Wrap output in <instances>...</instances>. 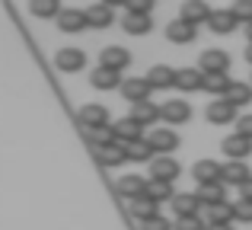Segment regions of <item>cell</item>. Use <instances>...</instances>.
I'll return each mask as SVG.
<instances>
[{"label":"cell","mask_w":252,"mask_h":230,"mask_svg":"<svg viewBox=\"0 0 252 230\" xmlns=\"http://www.w3.org/2000/svg\"><path fill=\"white\" fill-rule=\"evenodd\" d=\"M160 118L169 122V125H185L191 118V106L185 99H166L160 106Z\"/></svg>","instance_id":"cell-8"},{"label":"cell","mask_w":252,"mask_h":230,"mask_svg":"<svg viewBox=\"0 0 252 230\" xmlns=\"http://www.w3.org/2000/svg\"><path fill=\"white\" fill-rule=\"evenodd\" d=\"M246 38H249V45H252V23L246 26Z\"/></svg>","instance_id":"cell-44"},{"label":"cell","mask_w":252,"mask_h":230,"mask_svg":"<svg viewBox=\"0 0 252 230\" xmlns=\"http://www.w3.org/2000/svg\"><path fill=\"white\" fill-rule=\"evenodd\" d=\"M230 221H233V205L230 201L208 205V224H230Z\"/></svg>","instance_id":"cell-32"},{"label":"cell","mask_w":252,"mask_h":230,"mask_svg":"<svg viewBox=\"0 0 252 230\" xmlns=\"http://www.w3.org/2000/svg\"><path fill=\"white\" fill-rule=\"evenodd\" d=\"M172 230H208V221L204 218H176V227Z\"/></svg>","instance_id":"cell-39"},{"label":"cell","mask_w":252,"mask_h":230,"mask_svg":"<svg viewBox=\"0 0 252 230\" xmlns=\"http://www.w3.org/2000/svg\"><path fill=\"white\" fill-rule=\"evenodd\" d=\"M208 26L217 32V35H227V32L236 29V16L230 10H214V13H211V19H208Z\"/></svg>","instance_id":"cell-28"},{"label":"cell","mask_w":252,"mask_h":230,"mask_svg":"<svg viewBox=\"0 0 252 230\" xmlns=\"http://www.w3.org/2000/svg\"><path fill=\"white\" fill-rule=\"evenodd\" d=\"M112 19H115V13H112V3H93L90 10H86V23L96 26V29H105V26H112Z\"/></svg>","instance_id":"cell-23"},{"label":"cell","mask_w":252,"mask_h":230,"mask_svg":"<svg viewBox=\"0 0 252 230\" xmlns=\"http://www.w3.org/2000/svg\"><path fill=\"white\" fill-rule=\"evenodd\" d=\"M144 230H172V224L163 214H157V218H150V221H144Z\"/></svg>","instance_id":"cell-41"},{"label":"cell","mask_w":252,"mask_h":230,"mask_svg":"<svg viewBox=\"0 0 252 230\" xmlns=\"http://www.w3.org/2000/svg\"><path fill=\"white\" fill-rule=\"evenodd\" d=\"M122 96H125V102H131V106L147 102L150 99V83H147V77H128V80L122 83Z\"/></svg>","instance_id":"cell-6"},{"label":"cell","mask_w":252,"mask_h":230,"mask_svg":"<svg viewBox=\"0 0 252 230\" xmlns=\"http://www.w3.org/2000/svg\"><path fill=\"white\" fill-rule=\"evenodd\" d=\"M90 141H93V147H109V144H115V131H112V125H105V128H96V131H90Z\"/></svg>","instance_id":"cell-35"},{"label":"cell","mask_w":252,"mask_h":230,"mask_svg":"<svg viewBox=\"0 0 252 230\" xmlns=\"http://www.w3.org/2000/svg\"><path fill=\"white\" fill-rule=\"evenodd\" d=\"M230 13L236 16V23H252V0H236L233 6H230Z\"/></svg>","instance_id":"cell-36"},{"label":"cell","mask_w":252,"mask_h":230,"mask_svg":"<svg viewBox=\"0 0 252 230\" xmlns=\"http://www.w3.org/2000/svg\"><path fill=\"white\" fill-rule=\"evenodd\" d=\"M236 134H243L246 141H252V115H240V118H236Z\"/></svg>","instance_id":"cell-40"},{"label":"cell","mask_w":252,"mask_h":230,"mask_svg":"<svg viewBox=\"0 0 252 230\" xmlns=\"http://www.w3.org/2000/svg\"><path fill=\"white\" fill-rule=\"evenodd\" d=\"M96 160L102 163L105 169H112V166H122V163L128 160V150H125L122 144H109V147H99V150H96Z\"/></svg>","instance_id":"cell-22"},{"label":"cell","mask_w":252,"mask_h":230,"mask_svg":"<svg viewBox=\"0 0 252 230\" xmlns=\"http://www.w3.org/2000/svg\"><path fill=\"white\" fill-rule=\"evenodd\" d=\"M179 173H182V166H179L176 157H154V163H150V179L157 182H169L179 179Z\"/></svg>","instance_id":"cell-2"},{"label":"cell","mask_w":252,"mask_h":230,"mask_svg":"<svg viewBox=\"0 0 252 230\" xmlns=\"http://www.w3.org/2000/svg\"><path fill=\"white\" fill-rule=\"evenodd\" d=\"M122 3L134 16H150V10H154V0H122Z\"/></svg>","instance_id":"cell-38"},{"label":"cell","mask_w":252,"mask_h":230,"mask_svg":"<svg viewBox=\"0 0 252 230\" xmlns=\"http://www.w3.org/2000/svg\"><path fill=\"white\" fill-rule=\"evenodd\" d=\"M131 122H137V125H141V128H144V125H154L157 122V118H160V109H157V102H137V106H131Z\"/></svg>","instance_id":"cell-24"},{"label":"cell","mask_w":252,"mask_h":230,"mask_svg":"<svg viewBox=\"0 0 252 230\" xmlns=\"http://www.w3.org/2000/svg\"><path fill=\"white\" fill-rule=\"evenodd\" d=\"M112 131H115V144H122V147H128V144L141 141V125H137V122H131L128 115H125V118H118V122L112 125Z\"/></svg>","instance_id":"cell-14"},{"label":"cell","mask_w":252,"mask_h":230,"mask_svg":"<svg viewBox=\"0 0 252 230\" xmlns=\"http://www.w3.org/2000/svg\"><path fill=\"white\" fill-rule=\"evenodd\" d=\"M230 67V55L223 48H204L198 58V70L201 74H227Z\"/></svg>","instance_id":"cell-1"},{"label":"cell","mask_w":252,"mask_h":230,"mask_svg":"<svg viewBox=\"0 0 252 230\" xmlns=\"http://www.w3.org/2000/svg\"><path fill=\"white\" fill-rule=\"evenodd\" d=\"M125 150H128V160H134V163H154V154H157V150L150 147L147 137H141V141L128 144Z\"/></svg>","instance_id":"cell-29"},{"label":"cell","mask_w":252,"mask_h":230,"mask_svg":"<svg viewBox=\"0 0 252 230\" xmlns=\"http://www.w3.org/2000/svg\"><path fill=\"white\" fill-rule=\"evenodd\" d=\"M230 87H233V80H230L227 74H204V87L211 96H217V99H223V96L230 93Z\"/></svg>","instance_id":"cell-26"},{"label":"cell","mask_w":252,"mask_h":230,"mask_svg":"<svg viewBox=\"0 0 252 230\" xmlns=\"http://www.w3.org/2000/svg\"><path fill=\"white\" fill-rule=\"evenodd\" d=\"M128 64H131V51L118 48V45H109V48L99 51V67H105V70H115V74H122Z\"/></svg>","instance_id":"cell-4"},{"label":"cell","mask_w":252,"mask_h":230,"mask_svg":"<svg viewBox=\"0 0 252 230\" xmlns=\"http://www.w3.org/2000/svg\"><path fill=\"white\" fill-rule=\"evenodd\" d=\"M220 150L230 157V160H246V157L252 154V141H246L243 134H236V131H233V134H227V137H223Z\"/></svg>","instance_id":"cell-13"},{"label":"cell","mask_w":252,"mask_h":230,"mask_svg":"<svg viewBox=\"0 0 252 230\" xmlns=\"http://www.w3.org/2000/svg\"><path fill=\"white\" fill-rule=\"evenodd\" d=\"M204 118H208L211 125H230V122H236V106L227 102V99H214L204 109Z\"/></svg>","instance_id":"cell-9"},{"label":"cell","mask_w":252,"mask_h":230,"mask_svg":"<svg viewBox=\"0 0 252 230\" xmlns=\"http://www.w3.org/2000/svg\"><path fill=\"white\" fill-rule=\"evenodd\" d=\"M80 125L86 131H96V128H105L109 125V109L99 106V102H90V106L80 109Z\"/></svg>","instance_id":"cell-11"},{"label":"cell","mask_w":252,"mask_h":230,"mask_svg":"<svg viewBox=\"0 0 252 230\" xmlns=\"http://www.w3.org/2000/svg\"><path fill=\"white\" fill-rule=\"evenodd\" d=\"M246 61L252 64V45H249V48H246Z\"/></svg>","instance_id":"cell-45"},{"label":"cell","mask_w":252,"mask_h":230,"mask_svg":"<svg viewBox=\"0 0 252 230\" xmlns=\"http://www.w3.org/2000/svg\"><path fill=\"white\" fill-rule=\"evenodd\" d=\"M211 13H214V10H211V6L204 3V0H185L182 10H179V19H182V23L198 26V23H208Z\"/></svg>","instance_id":"cell-10"},{"label":"cell","mask_w":252,"mask_h":230,"mask_svg":"<svg viewBox=\"0 0 252 230\" xmlns=\"http://www.w3.org/2000/svg\"><path fill=\"white\" fill-rule=\"evenodd\" d=\"M220 163L217 160H198L191 166V176L198 179V186H208V182H220Z\"/></svg>","instance_id":"cell-18"},{"label":"cell","mask_w":252,"mask_h":230,"mask_svg":"<svg viewBox=\"0 0 252 230\" xmlns=\"http://www.w3.org/2000/svg\"><path fill=\"white\" fill-rule=\"evenodd\" d=\"M208 230H233L230 224H208Z\"/></svg>","instance_id":"cell-43"},{"label":"cell","mask_w":252,"mask_h":230,"mask_svg":"<svg viewBox=\"0 0 252 230\" xmlns=\"http://www.w3.org/2000/svg\"><path fill=\"white\" fill-rule=\"evenodd\" d=\"M144 189H147V179L144 176H118V182H115V192L122 195V198H128V201H134V198H141L144 195Z\"/></svg>","instance_id":"cell-12"},{"label":"cell","mask_w":252,"mask_h":230,"mask_svg":"<svg viewBox=\"0 0 252 230\" xmlns=\"http://www.w3.org/2000/svg\"><path fill=\"white\" fill-rule=\"evenodd\" d=\"M128 208H131V214H134V218L141 221V224L160 214V211H157V205H154L150 198H144V195H141V198H134V201H128Z\"/></svg>","instance_id":"cell-30"},{"label":"cell","mask_w":252,"mask_h":230,"mask_svg":"<svg viewBox=\"0 0 252 230\" xmlns=\"http://www.w3.org/2000/svg\"><path fill=\"white\" fill-rule=\"evenodd\" d=\"M90 83L96 90H105V93H109V90H122V74H115V70H105V67H96L90 74Z\"/></svg>","instance_id":"cell-21"},{"label":"cell","mask_w":252,"mask_h":230,"mask_svg":"<svg viewBox=\"0 0 252 230\" xmlns=\"http://www.w3.org/2000/svg\"><path fill=\"white\" fill-rule=\"evenodd\" d=\"M252 179V173H249V166H246V160H227L223 163V169H220V182L223 186H246V182Z\"/></svg>","instance_id":"cell-5"},{"label":"cell","mask_w":252,"mask_h":230,"mask_svg":"<svg viewBox=\"0 0 252 230\" xmlns=\"http://www.w3.org/2000/svg\"><path fill=\"white\" fill-rule=\"evenodd\" d=\"M29 13L38 16V19H51V16H61V3H58V0H32Z\"/></svg>","instance_id":"cell-31"},{"label":"cell","mask_w":252,"mask_h":230,"mask_svg":"<svg viewBox=\"0 0 252 230\" xmlns=\"http://www.w3.org/2000/svg\"><path fill=\"white\" fill-rule=\"evenodd\" d=\"M240 192H243V198H246V201H252V179H249V182H246V186H243V189H240Z\"/></svg>","instance_id":"cell-42"},{"label":"cell","mask_w":252,"mask_h":230,"mask_svg":"<svg viewBox=\"0 0 252 230\" xmlns=\"http://www.w3.org/2000/svg\"><path fill=\"white\" fill-rule=\"evenodd\" d=\"M195 195L201 205H217V201H227V186L223 182H208V186H198Z\"/></svg>","instance_id":"cell-25"},{"label":"cell","mask_w":252,"mask_h":230,"mask_svg":"<svg viewBox=\"0 0 252 230\" xmlns=\"http://www.w3.org/2000/svg\"><path fill=\"white\" fill-rule=\"evenodd\" d=\"M201 208L204 205L198 201L195 192H182V195H176V198H172V211H176V218H195Z\"/></svg>","instance_id":"cell-17"},{"label":"cell","mask_w":252,"mask_h":230,"mask_svg":"<svg viewBox=\"0 0 252 230\" xmlns=\"http://www.w3.org/2000/svg\"><path fill=\"white\" fill-rule=\"evenodd\" d=\"M55 67L61 74H77V70L86 67V55L80 48H61V51H55Z\"/></svg>","instance_id":"cell-3"},{"label":"cell","mask_w":252,"mask_h":230,"mask_svg":"<svg viewBox=\"0 0 252 230\" xmlns=\"http://www.w3.org/2000/svg\"><path fill=\"white\" fill-rule=\"evenodd\" d=\"M147 141H150V147H154L160 157H169L172 150L179 147V134H176L172 128H154Z\"/></svg>","instance_id":"cell-7"},{"label":"cell","mask_w":252,"mask_h":230,"mask_svg":"<svg viewBox=\"0 0 252 230\" xmlns=\"http://www.w3.org/2000/svg\"><path fill=\"white\" fill-rule=\"evenodd\" d=\"M195 35H198V26L182 23V19H172V23L166 26V38H169V42H176V45H189V42H195Z\"/></svg>","instance_id":"cell-16"},{"label":"cell","mask_w":252,"mask_h":230,"mask_svg":"<svg viewBox=\"0 0 252 230\" xmlns=\"http://www.w3.org/2000/svg\"><path fill=\"white\" fill-rule=\"evenodd\" d=\"M144 198H150L154 205H160V201H172V198H176V192H172V186H169V182L147 179V189H144Z\"/></svg>","instance_id":"cell-27"},{"label":"cell","mask_w":252,"mask_h":230,"mask_svg":"<svg viewBox=\"0 0 252 230\" xmlns=\"http://www.w3.org/2000/svg\"><path fill=\"white\" fill-rule=\"evenodd\" d=\"M86 10H61V16H58V29L61 32H80V29H86Z\"/></svg>","instance_id":"cell-20"},{"label":"cell","mask_w":252,"mask_h":230,"mask_svg":"<svg viewBox=\"0 0 252 230\" xmlns=\"http://www.w3.org/2000/svg\"><path fill=\"white\" fill-rule=\"evenodd\" d=\"M176 87L182 93H195V90L204 87V74L198 67H182V70H176Z\"/></svg>","instance_id":"cell-19"},{"label":"cell","mask_w":252,"mask_h":230,"mask_svg":"<svg viewBox=\"0 0 252 230\" xmlns=\"http://www.w3.org/2000/svg\"><path fill=\"white\" fill-rule=\"evenodd\" d=\"M233 221H240V224H252V201H246V198L233 201Z\"/></svg>","instance_id":"cell-37"},{"label":"cell","mask_w":252,"mask_h":230,"mask_svg":"<svg viewBox=\"0 0 252 230\" xmlns=\"http://www.w3.org/2000/svg\"><path fill=\"white\" fill-rule=\"evenodd\" d=\"M125 32H128V35H147L150 32V16H134V13H128V16H125Z\"/></svg>","instance_id":"cell-34"},{"label":"cell","mask_w":252,"mask_h":230,"mask_svg":"<svg viewBox=\"0 0 252 230\" xmlns=\"http://www.w3.org/2000/svg\"><path fill=\"white\" fill-rule=\"evenodd\" d=\"M223 99L233 102L236 109H240V106H249V102H252V87H249V83H236L233 80V87H230V93L223 96Z\"/></svg>","instance_id":"cell-33"},{"label":"cell","mask_w":252,"mask_h":230,"mask_svg":"<svg viewBox=\"0 0 252 230\" xmlns=\"http://www.w3.org/2000/svg\"><path fill=\"white\" fill-rule=\"evenodd\" d=\"M147 83H150V90H169V87H176V70L169 64H154L147 70Z\"/></svg>","instance_id":"cell-15"}]
</instances>
